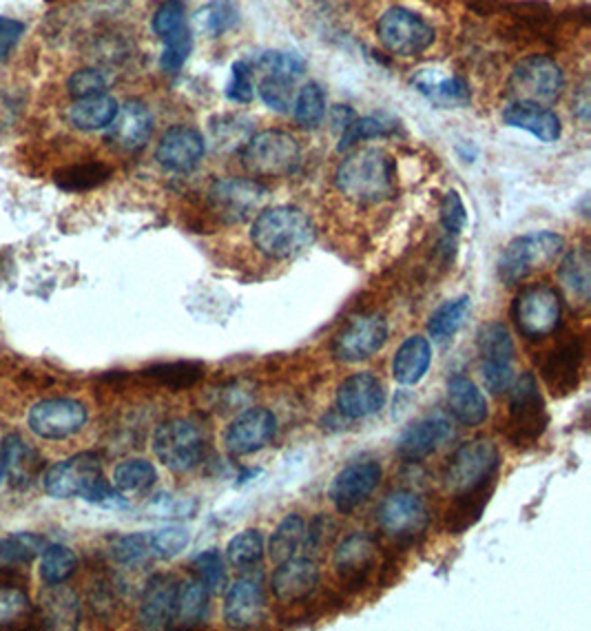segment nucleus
<instances>
[{"instance_id": "nucleus-1", "label": "nucleus", "mask_w": 591, "mask_h": 631, "mask_svg": "<svg viewBox=\"0 0 591 631\" xmlns=\"http://www.w3.org/2000/svg\"><path fill=\"white\" fill-rule=\"evenodd\" d=\"M335 187L357 204L386 202L397 193V163L384 148H357L339 163Z\"/></svg>"}, {"instance_id": "nucleus-2", "label": "nucleus", "mask_w": 591, "mask_h": 631, "mask_svg": "<svg viewBox=\"0 0 591 631\" xmlns=\"http://www.w3.org/2000/svg\"><path fill=\"white\" fill-rule=\"evenodd\" d=\"M317 228L311 215L298 206H270L257 213L251 240L268 260H292L315 245Z\"/></svg>"}, {"instance_id": "nucleus-3", "label": "nucleus", "mask_w": 591, "mask_h": 631, "mask_svg": "<svg viewBox=\"0 0 591 631\" xmlns=\"http://www.w3.org/2000/svg\"><path fill=\"white\" fill-rule=\"evenodd\" d=\"M43 484L45 492L53 499L81 497L102 508H126L124 495L105 479L100 456L94 452H81L51 465Z\"/></svg>"}, {"instance_id": "nucleus-4", "label": "nucleus", "mask_w": 591, "mask_h": 631, "mask_svg": "<svg viewBox=\"0 0 591 631\" xmlns=\"http://www.w3.org/2000/svg\"><path fill=\"white\" fill-rule=\"evenodd\" d=\"M565 251V238L554 230H534L511 240L498 258V277L507 286H516L528 277L545 271Z\"/></svg>"}, {"instance_id": "nucleus-5", "label": "nucleus", "mask_w": 591, "mask_h": 631, "mask_svg": "<svg viewBox=\"0 0 591 631\" xmlns=\"http://www.w3.org/2000/svg\"><path fill=\"white\" fill-rule=\"evenodd\" d=\"M547 426L550 415L536 377L526 372L509 385L505 434L516 448H530L541 441Z\"/></svg>"}, {"instance_id": "nucleus-6", "label": "nucleus", "mask_w": 591, "mask_h": 631, "mask_svg": "<svg viewBox=\"0 0 591 631\" xmlns=\"http://www.w3.org/2000/svg\"><path fill=\"white\" fill-rule=\"evenodd\" d=\"M300 163L298 138L279 129L253 133L242 148V165L255 178H286L298 171Z\"/></svg>"}, {"instance_id": "nucleus-7", "label": "nucleus", "mask_w": 591, "mask_h": 631, "mask_svg": "<svg viewBox=\"0 0 591 631\" xmlns=\"http://www.w3.org/2000/svg\"><path fill=\"white\" fill-rule=\"evenodd\" d=\"M514 103H532L541 107L554 105L565 90V73L556 60L543 53H532L514 64L507 81Z\"/></svg>"}, {"instance_id": "nucleus-8", "label": "nucleus", "mask_w": 591, "mask_h": 631, "mask_svg": "<svg viewBox=\"0 0 591 631\" xmlns=\"http://www.w3.org/2000/svg\"><path fill=\"white\" fill-rule=\"evenodd\" d=\"M563 318V301L547 284L526 286L511 303V320L526 340L539 342L556 333Z\"/></svg>"}, {"instance_id": "nucleus-9", "label": "nucleus", "mask_w": 591, "mask_h": 631, "mask_svg": "<svg viewBox=\"0 0 591 631\" xmlns=\"http://www.w3.org/2000/svg\"><path fill=\"white\" fill-rule=\"evenodd\" d=\"M154 452L173 472L195 469L206 452V437L193 419H169L154 434Z\"/></svg>"}, {"instance_id": "nucleus-10", "label": "nucleus", "mask_w": 591, "mask_h": 631, "mask_svg": "<svg viewBox=\"0 0 591 631\" xmlns=\"http://www.w3.org/2000/svg\"><path fill=\"white\" fill-rule=\"evenodd\" d=\"M500 452L490 439H472L457 448L446 467V486L459 495L477 490L496 479Z\"/></svg>"}, {"instance_id": "nucleus-11", "label": "nucleus", "mask_w": 591, "mask_h": 631, "mask_svg": "<svg viewBox=\"0 0 591 631\" xmlns=\"http://www.w3.org/2000/svg\"><path fill=\"white\" fill-rule=\"evenodd\" d=\"M268 189L249 178H219L208 189L210 211L227 224H240L262 211Z\"/></svg>"}, {"instance_id": "nucleus-12", "label": "nucleus", "mask_w": 591, "mask_h": 631, "mask_svg": "<svg viewBox=\"0 0 591 631\" xmlns=\"http://www.w3.org/2000/svg\"><path fill=\"white\" fill-rule=\"evenodd\" d=\"M388 342V324L379 312H365L348 320L333 340V357L341 364H359L377 355Z\"/></svg>"}, {"instance_id": "nucleus-13", "label": "nucleus", "mask_w": 591, "mask_h": 631, "mask_svg": "<svg viewBox=\"0 0 591 631\" xmlns=\"http://www.w3.org/2000/svg\"><path fill=\"white\" fill-rule=\"evenodd\" d=\"M514 340L503 322H490L479 331V357L483 383L490 392H507L514 381Z\"/></svg>"}, {"instance_id": "nucleus-14", "label": "nucleus", "mask_w": 591, "mask_h": 631, "mask_svg": "<svg viewBox=\"0 0 591 631\" xmlns=\"http://www.w3.org/2000/svg\"><path fill=\"white\" fill-rule=\"evenodd\" d=\"M379 43L395 56H419L434 43L432 25L406 8L388 10L377 25Z\"/></svg>"}, {"instance_id": "nucleus-15", "label": "nucleus", "mask_w": 591, "mask_h": 631, "mask_svg": "<svg viewBox=\"0 0 591 631\" xmlns=\"http://www.w3.org/2000/svg\"><path fill=\"white\" fill-rule=\"evenodd\" d=\"M379 527L399 543L419 540L430 525V514L423 499L408 490H397L384 499L377 514Z\"/></svg>"}, {"instance_id": "nucleus-16", "label": "nucleus", "mask_w": 591, "mask_h": 631, "mask_svg": "<svg viewBox=\"0 0 591 631\" xmlns=\"http://www.w3.org/2000/svg\"><path fill=\"white\" fill-rule=\"evenodd\" d=\"M333 565L341 585L348 590H361L379 568L377 540L365 532L348 534L335 549Z\"/></svg>"}, {"instance_id": "nucleus-17", "label": "nucleus", "mask_w": 591, "mask_h": 631, "mask_svg": "<svg viewBox=\"0 0 591 631\" xmlns=\"http://www.w3.org/2000/svg\"><path fill=\"white\" fill-rule=\"evenodd\" d=\"M584 366V342L580 337H569L556 344L541 364V379L552 397L565 400L578 390Z\"/></svg>"}, {"instance_id": "nucleus-18", "label": "nucleus", "mask_w": 591, "mask_h": 631, "mask_svg": "<svg viewBox=\"0 0 591 631\" xmlns=\"http://www.w3.org/2000/svg\"><path fill=\"white\" fill-rule=\"evenodd\" d=\"M384 469L377 461H354L346 465L339 475L333 479L328 497L337 512L350 514L361 503L371 499V495L382 484Z\"/></svg>"}, {"instance_id": "nucleus-19", "label": "nucleus", "mask_w": 591, "mask_h": 631, "mask_svg": "<svg viewBox=\"0 0 591 631\" xmlns=\"http://www.w3.org/2000/svg\"><path fill=\"white\" fill-rule=\"evenodd\" d=\"M386 406V385L373 372H354L337 388V410L346 419H365Z\"/></svg>"}, {"instance_id": "nucleus-20", "label": "nucleus", "mask_w": 591, "mask_h": 631, "mask_svg": "<svg viewBox=\"0 0 591 631\" xmlns=\"http://www.w3.org/2000/svg\"><path fill=\"white\" fill-rule=\"evenodd\" d=\"M87 408L73 400H47L29 410V428L43 439H67L83 430Z\"/></svg>"}, {"instance_id": "nucleus-21", "label": "nucleus", "mask_w": 591, "mask_h": 631, "mask_svg": "<svg viewBox=\"0 0 591 631\" xmlns=\"http://www.w3.org/2000/svg\"><path fill=\"white\" fill-rule=\"evenodd\" d=\"M277 432V419L268 408H249L233 419L225 445L233 456H246L266 448Z\"/></svg>"}, {"instance_id": "nucleus-22", "label": "nucleus", "mask_w": 591, "mask_h": 631, "mask_svg": "<svg viewBox=\"0 0 591 631\" xmlns=\"http://www.w3.org/2000/svg\"><path fill=\"white\" fill-rule=\"evenodd\" d=\"M206 153V140L200 131L178 124L171 127L158 142L156 160L167 171L176 174H189L193 171Z\"/></svg>"}, {"instance_id": "nucleus-23", "label": "nucleus", "mask_w": 591, "mask_h": 631, "mask_svg": "<svg viewBox=\"0 0 591 631\" xmlns=\"http://www.w3.org/2000/svg\"><path fill=\"white\" fill-rule=\"evenodd\" d=\"M455 437V428L450 419L443 415H430L414 421L406 428L397 441V454L403 461L417 463L434 454L438 448L446 445Z\"/></svg>"}, {"instance_id": "nucleus-24", "label": "nucleus", "mask_w": 591, "mask_h": 631, "mask_svg": "<svg viewBox=\"0 0 591 631\" xmlns=\"http://www.w3.org/2000/svg\"><path fill=\"white\" fill-rule=\"evenodd\" d=\"M266 596L260 576H242L225 596V620L231 629H251L264 620Z\"/></svg>"}, {"instance_id": "nucleus-25", "label": "nucleus", "mask_w": 591, "mask_h": 631, "mask_svg": "<svg viewBox=\"0 0 591 631\" xmlns=\"http://www.w3.org/2000/svg\"><path fill=\"white\" fill-rule=\"evenodd\" d=\"M180 583L171 574H156L146 581L140 600V624L146 629H165L176 622Z\"/></svg>"}, {"instance_id": "nucleus-26", "label": "nucleus", "mask_w": 591, "mask_h": 631, "mask_svg": "<svg viewBox=\"0 0 591 631\" xmlns=\"http://www.w3.org/2000/svg\"><path fill=\"white\" fill-rule=\"evenodd\" d=\"M410 83L421 96L443 109H459L470 103V87L463 78L446 73L443 69H419Z\"/></svg>"}, {"instance_id": "nucleus-27", "label": "nucleus", "mask_w": 591, "mask_h": 631, "mask_svg": "<svg viewBox=\"0 0 591 631\" xmlns=\"http://www.w3.org/2000/svg\"><path fill=\"white\" fill-rule=\"evenodd\" d=\"M107 142L116 146L118 151H137L152 138L154 131V118L152 111L146 109L140 100H129L124 107L118 109L113 122L107 127Z\"/></svg>"}, {"instance_id": "nucleus-28", "label": "nucleus", "mask_w": 591, "mask_h": 631, "mask_svg": "<svg viewBox=\"0 0 591 631\" xmlns=\"http://www.w3.org/2000/svg\"><path fill=\"white\" fill-rule=\"evenodd\" d=\"M319 585V568L313 559H288L277 563L270 587L277 600L290 605L309 598Z\"/></svg>"}, {"instance_id": "nucleus-29", "label": "nucleus", "mask_w": 591, "mask_h": 631, "mask_svg": "<svg viewBox=\"0 0 591 631\" xmlns=\"http://www.w3.org/2000/svg\"><path fill=\"white\" fill-rule=\"evenodd\" d=\"M448 410L450 415L468 428H477L487 419V402L481 388L463 374H455L448 379Z\"/></svg>"}, {"instance_id": "nucleus-30", "label": "nucleus", "mask_w": 591, "mask_h": 631, "mask_svg": "<svg viewBox=\"0 0 591 631\" xmlns=\"http://www.w3.org/2000/svg\"><path fill=\"white\" fill-rule=\"evenodd\" d=\"M503 120H505V124H509L514 129L532 133L534 138H539L545 144L556 142L563 133L560 118L552 109L541 107V105H532V103H511L503 111Z\"/></svg>"}, {"instance_id": "nucleus-31", "label": "nucleus", "mask_w": 591, "mask_h": 631, "mask_svg": "<svg viewBox=\"0 0 591 631\" xmlns=\"http://www.w3.org/2000/svg\"><path fill=\"white\" fill-rule=\"evenodd\" d=\"M0 461L3 472L14 488H27L40 472V454L19 434L5 437L0 445Z\"/></svg>"}, {"instance_id": "nucleus-32", "label": "nucleus", "mask_w": 591, "mask_h": 631, "mask_svg": "<svg viewBox=\"0 0 591 631\" xmlns=\"http://www.w3.org/2000/svg\"><path fill=\"white\" fill-rule=\"evenodd\" d=\"M432 364V346L425 337H408L395 359H393V377L401 385H417Z\"/></svg>"}, {"instance_id": "nucleus-33", "label": "nucleus", "mask_w": 591, "mask_h": 631, "mask_svg": "<svg viewBox=\"0 0 591 631\" xmlns=\"http://www.w3.org/2000/svg\"><path fill=\"white\" fill-rule=\"evenodd\" d=\"M118 109L120 107L113 96L98 94L73 100L71 107L67 109V120L71 122V127H76L81 131H98L107 129L113 122Z\"/></svg>"}, {"instance_id": "nucleus-34", "label": "nucleus", "mask_w": 591, "mask_h": 631, "mask_svg": "<svg viewBox=\"0 0 591 631\" xmlns=\"http://www.w3.org/2000/svg\"><path fill=\"white\" fill-rule=\"evenodd\" d=\"M492 492H494V481L485 484L477 490H470V492H459L455 497L453 505L448 508V514H446L448 532L461 534V532H468L472 525H477L479 519L483 516V510H485Z\"/></svg>"}, {"instance_id": "nucleus-35", "label": "nucleus", "mask_w": 591, "mask_h": 631, "mask_svg": "<svg viewBox=\"0 0 591 631\" xmlns=\"http://www.w3.org/2000/svg\"><path fill=\"white\" fill-rule=\"evenodd\" d=\"M470 310H472V299L468 295H461L453 301L438 306L427 322V333L432 342H438V344L450 342L459 333V329L466 324Z\"/></svg>"}, {"instance_id": "nucleus-36", "label": "nucleus", "mask_w": 591, "mask_h": 631, "mask_svg": "<svg viewBox=\"0 0 591 631\" xmlns=\"http://www.w3.org/2000/svg\"><path fill=\"white\" fill-rule=\"evenodd\" d=\"M304 534H306V521L300 514L284 516L268 540L270 561L277 565L298 555V549L304 543Z\"/></svg>"}, {"instance_id": "nucleus-37", "label": "nucleus", "mask_w": 591, "mask_h": 631, "mask_svg": "<svg viewBox=\"0 0 591 631\" xmlns=\"http://www.w3.org/2000/svg\"><path fill=\"white\" fill-rule=\"evenodd\" d=\"M47 538L32 532H21L0 538V570L29 565L36 557L43 555Z\"/></svg>"}, {"instance_id": "nucleus-38", "label": "nucleus", "mask_w": 591, "mask_h": 631, "mask_svg": "<svg viewBox=\"0 0 591 631\" xmlns=\"http://www.w3.org/2000/svg\"><path fill=\"white\" fill-rule=\"evenodd\" d=\"M158 479V472L152 461L126 459L113 469V488L120 495H140L149 490Z\"/></svg>"}, {"instance_id": "nucleus-39", "label": "nucleus", "mask_w": 591, "mask_h": 631, "mask_svg": "<svg viewBox=\"0 0 591 631\" xmlns=\"http://www.w3.org/2000/svg\"><path fill=\"white\" fill-rule=\"evenodd\" d=\"M560 284L580 301L589 299L591 290V260L587 249H574L565 255L558 269Z\"/></svg>"}, {"instance_id": "nucleus-40", "label": "nucleus", "mask_w": 591, "mask_h": 631, "mask_svg": "<svg viewBox=\"0 0 591 631\" xmlns=\"http://www.w3.org/2000/svg\"><path fill=\"white\" fill-rule=\"evenodd\" d=\"M208 590L197 581H184L178 587V603H176V620L182 627L202 624L208 614Z\"/></svg>"}, {"instance_id": "nucleus-41", "label": "nucleus", "mask_w": 591, "mask_h": 631, "mask_svg": "<svg viewBox=\"0 0 591 631\" xmlns=\"http://www.w3.org/2000/svg\"><path fill=\"white\" fill-rule=\"evenodd\" d=\"M40 576L47 585H60L67 579L73 576V572L79 570V557L73 555V549H69L67 545L53 543L43 549L40 555Z\"/></svg>"}, {"instance_id": "nucleus-42", "label": "nucleus", "mask_w": 591, "mask_h": 631, "mask_svg": "<svg viewBox=\"0 0 591 631\" xmlns=\"http://www.w3.org/2000/svg\"><path fill=\"white\" fill-rule=\"evenodd\" d=\"M240 21V12L233 0H210L208 5L195 12V25L210 38H217L233 29Z\"/></svg>"}, {"instance_id": "nucleus-43", "label": "nucleus", "mask_w": 591, "mask_h": 631, "mask_svg": "<svg viewBox=\"0 0 591 631\" xmlns=\"http://www.w3.org/2000/svg\"><path fill=\"white\" fill-rule=\"evenodd\" d=\"M253 120L246 116H221L210 124V138L217 151H240L253 135Z\"/></svg>"}, {"instance_id": "nucleus-44", "label": "nucleus", "mask_w": 591, "mask_h": 631, "mask_svg": "<svg viewBox=\"0 0 591 631\" xmlns=\"http://www.w3.org/2000/svg\"><path fill=\"white\" fill-rule=\"evenodd\" d=\"M146 377H152L160 385H167L171 390H184L195 385L204 377V364L200 361H169V364H156L144 370Z\"/></svg>"}, {"instance_id": "nucleus-45", "label": "nucleus", "mask_w": 591, "mask_h": 631, "mask_svg": "<svg viewBox=\"0 0 591 631\" xmlns=\"http://www.w3.org/2000/svg\"><path fill=\"white\" fill-rule=\"evenodd\" d=\"M53 590L43 598V614L45 620H49V627H76L81 620V605L69 590H58V585H51Z\"/></svg>"}, {"instance_id": "nucleus-46", "label": "nucleus", "mask_w": 591, "mask_h": 631, "mask_svg": "<svg viewBox=\"0 0 591 631\" xmlns=\"http://www.w3.org/2000/svg\"><path fill=\"white\" fill-rule=\"evenodd\" d=\"M292 116L302 129H317L326 116V94L317 83L304 85L292 103Z\"/></svg>"}, {"instance_id": "nucleus-47", "label": "nucleus", "mask_w": 591, "mask_h": 631, "mask_svg": "<svg viewBox=\"0 0 591 631\" xmlns=\"http://www.w3.org/2000/svg\"><path fill=\"white\" fill-rule=\"evenodd\" d=\"M111 176V169L102 163H83V165H73L56 174V184L64 191H89L94 187H100L107 182Z\"/></svg>"}, {"instance_id": "nucleus-48", "label": "nucleus", "mask_w": 591, "mask_h": 631, "mask_svg": "<svg viewBox=\"0 0 591 631\" xmlns=\"http://www.w3.org/2000/svg\"><path fill=\"white\" fill-rule=\"evenodd\" d=\"M251 64L253 71H260L262 75L290 78V81H298V78L306 71L304 58L294 51H264L257 58H253Z\"/></svg>"}, {"instance_id": "nucleus-49", "label": "nucleus", "mask_w": 591, "mask_h": 631, "mask_svg": "<svg viewBox=\"0 0 591 631\" xmlns=\"http://www.w3.org/2000/svg\"><path fill=\"white\" fill-rule=\"evenodd\" d=\"M264 557V536L260 529H244L227 545V559L238 570L257 565Z\"/></svg>"}, {"instance_id": "nucleus-50", "label": "nucleus", "mask_w": 591, "mask_h": 631, "mask_svg": "<svg viewBox=\"0 0 591 631\" xmlns=\"http://www.w3.org/2000/svg\"><path fill=\"white\" fill-rule=\"evenodd\" d=\"M193 572H195V579L208 590V592H221V590H227V581H229V574H227V565H225V559H221L219 551L215 547L202 551V555H197L191 563Z\"/></svg>"}, {"instance_id": "nucleus-51", "label": "nucleus", "mask_w": 591, "mask_h": 631, "mask_svg": "<svg viewBox=\"0 0 591 631\" xmlns=\"http://www.w3.org/2000/svg\"><path fill=\"white\" fill-rule=\"evenodd\" d=\"M395 124L386 120L384 116H365V118H354L339 135V151H346L354 146L361 140H373V138H386L390 135Z\"/></svg>"}, {"instance_id": "nucleus-52", "label": "nucleus", "mask_w": 591, "mask_h": 631, "mask_svg": "<svg viewBox=\"0 0 591 631\" xmlns=\"http://www.w3.org/2000/svg\"><path fill=\"white\" fill-rule=\"evenodd\" d=\"M111 557L126 568H137L154 559L149 534H126L116 538L111 545Z\"/></svg>"}, {"instance_id": "nucleus-53", "label": "nucleus", "mask_w": 591, "mask_h": 631, "mask_svg": "<svg viewBox=\"0 0 591 631\" xmlns=\"http://www.w3.org/2000/svg\"><path fill=\"white\" fill-rule=\"evenodd\" d=\"M260 98L264 105L277 114H288L294 103V81L290 78H273L264 75V81L260 83Z\"/></svg>"}, {"instance_id": "nucleus-54", "label": "nucleus", "mask_w": 591, "mask_h": 631, "mask_svg": "<svg viewBox=\"0 0 591 631\" xmlns=\"http://www.w3.org/2000/svg\"><path fill=\"white\" fill-rule=\"evenodd\" d=\"M191 536L184 525H167L156 532H149V543L154 557L158 559H176L186 549Z\"/></svg>"}, {"instance_id": "nucleus-55", "label": "nucleus", "mask_w": 591, "mask_h": 631, "mask_svg": "<svg viewBox=\"0 0 591 631\" xmlns=\"http://www.w3.org/2000/svg\"><path fill=\"white\" fill-rule=\"evenodd\" d=\"M109 87V75L102 69H79L76 73H71V78L67 81V90L73 98H89V96H98V94H107Z\"/></svg>"}, {"instance_id": "nucleus-56", "label": "nucleus", "mask_w": 591, "mask_h": 631, "mask_svg": "<svg viewBox=\"0 0 591 631\" xmlns=\"http://www.w3.org/2000/svg\"><path fill=\"white\" fill-rule=\"evenodd\" d=\"M191 49H193V38H191L189 27H182L180 32L167 36L162 58H160L162 69L169 73H178L184 67V62L189 60Z\"/></svg>"}, {"instance_id": "nucleus-57", "label": "nucleus", "mask_w": 591, "mask_h": 631, "mask_svg": "<svg viewBox=\"0 0 591 631\" xmlns=\"http://www.w3.org/2000/svg\"><path fill=\"white\" fill-rule=\"evenodd\" d=\"M32 603L25 592L16 587H0V627L19 624L32 616Z\"/></svg>"}, {"instance_id": "nucleus-58", "label": "nucleus", "mask_w": 591, "mask_h": 631, "mask_svg": "<svg viewBox=\"0 0 591 631\" xmlns=\"http://www.w3.org/2000/svg\"><path fill=\"white\" fill-rule=\"evenodd\" d=\"M253 64L251 60H238L231 69V83L227 87V96L233 103H251L255 98V81H253Z\"/></svg>"}, {"instance_id": "nucleus-59", "label": "nucleus", "mask_w": 591, "mask_h": 631, "mask_svg": "<svg viewBox=\"0 0 591 631\" xmlns=\"http://www.w3.org/2000/svg\"><path fill=\"white\" fill-rule=\"evenodd\" d=\"M184 19H186V10H184L182 0H165V3L154 14L156 36H160L165 40L167 36L180 32L182 27H186Z\"/></svg>"}, {"instance_id": "nucleus-60", "label": "nucleus", "mask_w": 591, "mask_h": 631, "mask_svg": "<svg viewBox=\"0 0 591 631\" xmlns=\"http://www.w3.org/2000/svg\"><path fill=\"white\" fill-rule=\"evenodd\" d=\"M466 222H468L466 206H463L459 193L450 191L446 198H443V204H441V224L448 233L457 235L466 228Z\"/></svg>"}, {"instance_id": "nucleus-61", "label": "nucleus", "mask_w": 591, "mask_h": 631, "mask_svg": "<svg viewBox=\"0 0 591 631\" xmlns=\"http://www.w3.org/2000/svg\"><path fill=\"white\" fill-rule=\"evenodd\" d=\"M23 32H25V25L21 21L0 16V62H3L14 51Z\"/></svg>"}, {"instance_id": "nucleus-62", "label": "nucleus", "mask_w": 591, "mask_h": 631, "mask_svg": "<svg viewBox=\"0 0 591 631\" xmlns=\"http://www.w3.org/2000/svg\"><path fill=\"white\" fill-rule=\"evenodd\" d=\"M576 114L582 122H587V116H589V96H587V87H580V98L576 103Z\"/></svg>"}, {"instance_id": "nucleus-63", "label": "nucleus", "mask_w": 591, "mask_h": 631, "mask_svg": "<svg viewBox=\"0 0 591 631\" xmlns=\"http://www.w3.org/2000/svg\"><path fill=\"white\" fill-rule=\"evenodd\" d=\"M3 477H5V472H3V461H0V481H3Z\"/></svg>"}]
</instances>
